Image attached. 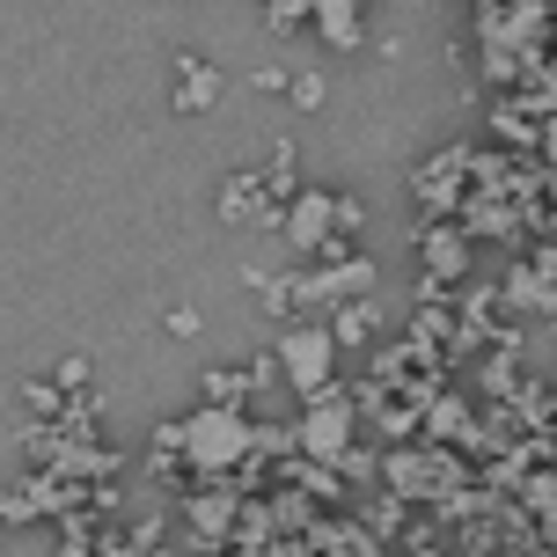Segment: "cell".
<instances>
[{"instance_id": "obj_1", "label": "cell", "mask_w": 557, "mask_h": 557, "mask_svg": "<svg viewBox=\"0 0 557 557\" xmlns=\"http://www.w3.org/2000/svg\"><path fill=\"white\" fill-rule=\"evenodd\" d=\"M184 455L198 470H221V462H243L250 455V418L235 404H206L198 418H184Z\"/></svg>"}, {"instance_id": "obj_7", "label": "cell", "mask_w": 557, "mask_h": 557, "mask_svg": "<svg viewBox=\"0 0 557 557\" xmlns=\"http://www.w3.org/2000/svg\"><path fill=\"white\" fill-rule=\"evenodd\" d=\"M286 96H294L301 111H315V103H323V74H308V66H294V88H286Z\"/></svg>"}, {"instance_id": "obj_4", "label": "cell", "mask_w": 557, "mask_h": 557, "mask_svg": "<svg viewBox=\"0 0 557 557\" xmlns=\"http://www.w3.org/2000/svg\"><path fill=\"white\" fill-rule=\"evenodd\" d=\"M272 184H264V169H235L221 184V221H235V227H250V221H272L278 227V198H264Z\"/></svg>"}, {"instance_id": "obj_8", "label": "cell", "mask_w": 557, "mask_h": 557, "mask_svg": "<svg viewBox=\"0 0 557 557\" xmlns=\"http://www.w3.org/2000/svg\"><path fill=\"white\" fill-rule=\"evenodd\" d=\"M264 23H272L278 37H286V29H301L308 23V0H272V15H264Z\"/></svg>"}, {"instance_id": "obj_5", "label": "cell", "mask_w": 557, "mask_h": 557, "mask_svg": "<svg viewBox=\"0 0 557 557\" xmlns=\"http://www.w3.org/2000/svg\"><path fill=\"white\" fill-rule=\"evenodd\" d=\"M308 23H315V37H323V45H337V52H352V45H367L360 0H308Z\"/></svg>"}, {"instance_id": "obj_2", "label": "cell", "mask_w": 557, "mask_h": 557, "mask_svg": "<svg viewBox=\"0 0 557 557\" xmlns=\"http://www.w3.org/2000/svg\"><path fill=\"white\" fill-rule=\"evenodd\" d=\"M278 367H286V382L315 404V396L331 389V367H337V331L323 323H308V331H286L278 337Z\"/></svg>"}, {"instance_id": "obj_9", "label": "cell", "mask_w": 557, "mask_h": 557, "mask_svg": "<svg viewBox=\"0 0 557 557\" xmlns=\"http://www.w3.org/2000/svg\"><path fill=\"white\" fill-rule=\"evenodd\" d=\"M433 272H462V235H433Z\"/></svg>"}, {"instance_id": "obj_6", "label": "cell", "mask_w": 557, "mask_h": 557, "mask_svg": "<svg viewBox=\"0 0 557 557\" xmlns=\"http://www.w3.org/2000/svg\"><path fill=\"white\" fill-rule=\"evenodd\" d=\"M213 103H221V74H213L198 52H184L176 59V111L198 117V111H213Z\"/></svg>"}, {"instance_id": "obj_3", "label": "cell", "mask_w": 557, "mask_h": 557, "mask_svg": "<svg viewBox=\"0 0 557 557\" xmlns=\"http://www.w3.org/2000/svg\"><path fill=\"white\" fill-rule=\"evenodd\" d=\"M301 447L315 455V462H337V455L352 447V404L323 389V396H315V411L301 418Z\"/></svg>"}]
</instances>
